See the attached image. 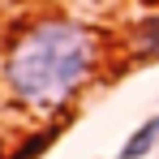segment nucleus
Listing matches in <instances>:
<instances>
[{
	"label": "nucleus",
	"instance_id": "f257e3e1",
	"mask_svg": "<svg viewBox=\"0 0 159 159\" xmlns=\"http://www.w3.org/2000/svg\"><path fill=\"white\" fill-rule=\"evenodd\" d=\"M112 43L99 26L43 13L4 43L0 56V95L26 116L60 120L82 95L99 82L103 65L112 60Z\"/></svg>",
	"mask_w": 159,
	"mask_h": 159
},
{
	"label": "nucleus",
	"instance_id": "f03ea898",
	"mask_svg": "<svg viewBox=\"0 0 159 159\" xmlns=\"http://www.w3.org/2000/svg\"><path fill=\"white\" fill-rule=\"evenodd\" d=\"M116 52L125 60H133V65H155L159 60V13L125 22L120 34H116Z\"/></svg>",
	"mask_w": 159,
	"mask_h": 159
},
{
	"label": "nucleus",
	"instance_id": "7ed1b4c3",
	"mask_svg": "<svg viewBox=\"0 0 159 159\" xmlns=\"http://www.w3.org/2000/svg\"><path fill=\"white\" fill-rule=\"evenodd\" d=\"M155 146H159V112H155V116H146V120H142V125L120 142L116 159H146Z\"/></svg>",
	"mask_w": 159,
	"mask_h": 159
},
{
	"label": "nucleus",
	"instance_id": "20e7f679",
	"mask_svg": "<svg viewBox=\"0 0 159 159\" xmlns=\"http://www.w3.org/2000/svg\"><path fill=\"white\" fill-rule=\"evenodd\" d=\"M60 133H65V125H60V120H52V125H43V129L26 133V138H22V142H17L4 159H39V155H48V146H52Z\"/></svg>",
	"mask_w": 159,
	"mask_h": 159
},
{
	"label": "nucleus",
	"instance_id": "39448f33",
	"mask_svg": "<svg viewBox=\"0 0 159 159\" xmlns=\"http://www.w3.org/2000/svg\"><path fill=\"white\" fill-rule=\"evenodd\" d=\"M142 4H155V9H159V0H142Z\"/></svg>",
	"mask_w": 159,
	"mask_h": 159
}]
</instances>
